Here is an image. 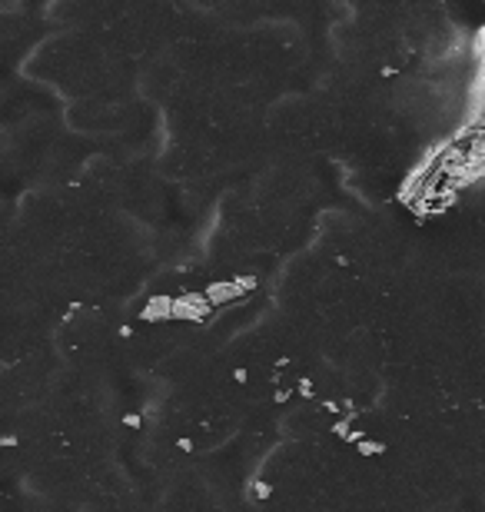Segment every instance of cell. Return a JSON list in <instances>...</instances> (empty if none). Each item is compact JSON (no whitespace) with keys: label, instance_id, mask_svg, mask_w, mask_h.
<instances>
[{"label":"cell","instance_id":"6da1fadb","mask_svg":"<svg viewBox=\"0 0 485 512\" xmlns=\"http://www.w3.org/2000/svg\"><path fill=\"white\" fill-rule=\"evenodd\" d=\"M482 4H485V0H482Z\"/></svg>","mask_w":485,"mask_h":512}]
</instances>
